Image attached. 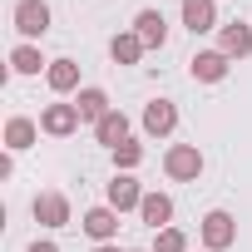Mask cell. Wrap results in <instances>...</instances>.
<instances>
[{
  "label": "cell",
  "instance_id": "6da1fadb",
  "mask_svg": "<svg viewBox=\"0 0 252 252\" xmlns=\"http://www.w3.org/2000/svg\"><path fill=\"white\" fill-rule=\"evenodd\" d=\"M198 237H203V247H208V252H227V247L237 242V218H232L227 208H213V213H203Z\"/></svg>",
  "mask_w": 252,
  "mask_h": 252
},
{
  "label": "cell",
  "instance_id": "7a4b0ae2",
  "mask_svg": "<svg viewBox=\"0 0 252 252\" xmlns=\"http://www.w3.org/2000/svg\"><path fill=\"white\" fill-rule=\"evenodd\" d=\"M163 173H168L173 183H198V178H203V149H198V144H173V149L163 154Z\"/></svg>",
  "mask_w": 252,
  "mask_h": 252
},
{
  "label": "cell",
  "instance_id": "3957f363",
  "mask_svg": "<svg viewBox=\"0 0 252 252\" xmlns=\"http://www.w3.org/2000/svg\"><path fill=\"white\" fill-rule=\"evenodd\" d=\"M104 198H109L114 213H139V203H144V183H139L134 173H114L109 188H104Z\"/></svg>",
  "mask_w": 252,
  "mask_h": 252
},
{
  "label": "cell",
  "instance_id": "277c9868",
  "mask_svg": "<svg viewBox=\"0 0 252 252\" xmlns=\"http://www.w3.org/2000/svg\"><path fill=\"white\" fill-rule=\"evenodd\" d=\"M10 20H15V30H20L25 40H40V35L50 30V5H45V0H15Z\"/></svg>",
  "mask_w": 252,
  "mask_h": 252
},
{
  "label": "cell",
  "instance_id": "5b68a950",
  "mask_svg": "<svg viewBox=\"0 0 252 252\" xmlns=\"http://www.w3.org/2000/svg\"><path fill=\"white\" fill-rule=\"evenodd\" d=\"M178 129V104L173 99H149L144 104V134L149 139H168Z\"/></svg>",
  "mask_w": 252,
  "mask_h": 252
},
{
  "label": "cell",
  "instance_id": "8992f818",
  "mask_svg": "<svg viewBox=\"0 0 252 252\" xmlns=\"http://www.w3.org/2000/svg\"><path fill=\"white\" fill-rule=\"evenodd\" d=\"M227 69H232V60H227L222 50H198V55L188 60V74H193L198 84H222Z\"/></svg>",
  "mask_w": 252,
  "mask_h": 252
},
{
  "label": "cell",
  "instance_id": "52a82bcc",
  "mask_svg": "<svg viewBox=\"0 0 252 252\" xmlns=\"http://www.w3.org/2000/svg\"><path fill=\"white\" fill-rule=\"evenodd\" d=\"M30 213H35V222L40 227H64L69 222V198L64 193H35V203H30Z\"/></svg>",
  "mask_w": 252,
  "mask_h": 252
},
{
  "label": "cell",
  "instance_id": "ba28073f",
  "mask_svg": "<svg viewBox=\"0 0 252 252\" xmlns=\"http://www.w3.org/2000/svg\"><path fill=\"white\" fill-rule=\"evenodd\" d=\"M79 124H84V119H79L74 104H45V114H40V129H45L50 139H69Z\"/></svg>",
  "mask_w": 252,
  "mask_h": 252
},
{
  "label": "cell",
  "instance_id": "9c48e42d",
  "mask_svg": "<svg viewBox=\"0 0 252 252\" xmlns=\"http://www.w3.org/2000/svg\"><path fill=\"white\" fill-rule=\"evenodd\" d=\"M218 50H222L227 60H247V55H252V25H242V20L218 25Z\"/></svg>",
  "mask_w": 252,
  "mask_h": 252
},
{
  "label": "cell",
  "instance_id": "30bf717a",
  "mask_svg": "<svg viewBox=\"0 0 252 252\" xmlns=\"http://www.w3.org/2000/svg\"><path fill=\"white\" fill-rule=\"evenodd\" d=\"M134 35L144 40V50H163V45H168V20H163V10H139V15H134Z\"/></svg>",
  "mask_w": 252,
  "mask_h": 252
},
{
  "label": "cell",
  "instance_id": "8fae6325",
  "mask_svg": "<svg viewBox=\"0 0 252 252\" xmlns=\"http://www.w3.org/2000/svg\"><path fill=\"white\" fill-rule=\"evenodd\" d=\"M79 227H84L94 242H114V237H119V213H114L109 203H99V208H89V213L79 218Z\"/></svg>",
  "mask_w": 252,
  "mask_h": 252
},
{
  "label": "cell",
  "instance_id": "7c38bea8",
  "mask_svg": "<svg viewBox=\"0 0 252 252\" xmlns=\"http://www.w3.org/2000/svg\"><path fill=\"white\" fill-rule=\"evenodd\" d=\"M94 139H99V144H104V149L114 154V149H119L124 139H129V114H124V109H109V114H104V119L94 124Z\"/></svg>",
  "mask_w": 252,
  "mask_h": 252
},
{
  "label": "cell",
  "instance_id": "4fadbf2b",
  "mask_svg": "<svg viewBox=\"0 0 252 252\" xmlns=\"http://www.w3.org/2000/svg\"><path fill=\"white\" fill-rule=\"evenodd\" d=\"M183 25H188L193 35L218 30V0H183Z\"/></svg>",
  "mask_w": 252,
  "mask_h": 252
},
{
  "label": "cell",
  "instance_id": "5bb4252c",
  "mask_svg": "<svg viewBox=\"0 0 252 252\" xmlns=\"http://www.w3.org/2000/svg\"><path fill=\"white\" fill-rule=\"evenodd\" d=\"M139 218H144L154 232H163V227L173 222V198H168V193H144V203H139Z\"/></svg>",
  "mask_w": 252,
  "mask_h": 252
},
{
  "label": "cell",
  "instance_id": "9a60e30c",
  "mask_svg": "<svg viewBox=\"0 0 252 252\" xmlns=\"http://www.w3.org/2000/svg\"><path fill=\"white\" fill-rule=\"evenodd\" d=\"M35 139H40V124H35V119L15 114V119L5 124V149H10V154H25V149H35Z\"/></svg>",
  "mask_w": 252,
  "mask_h": 252
},
{
  "label": "cell",
  "instance_id": "2e32d148",
  "mask_svg": "<svg viewBox=\"0 0 252 252\" xmlns=\"http://www.w3.org/2000/svg\"><path fill=\"white\" fill-rule=\"evenodd\" d=\"M45 84H50L55 94H74V89H79V64H74V60H50Z\"/></svg>",
  "mask_w": 252,
  "mask_h": 252
},
{
  "label": "cell",
  "instance_id": "e0dca14e",
  "mask_svg": "<svg viewBox=\"0 0 252 252\" xmlns=\"http://www.w3.org/2000/svg\"><path fill=\"white\" fill-rule=\"evenodd\" d=\"M74 109H79V119H84V124H99L114 104H109V94H104V89H94V84H89V89H79V94H74Z\"/></svg>",
  "mask_w": 252,
  "mask_h": 252
},
{
  "label": "cell",
  "instance_id": "ac0fdd59",
  "mask_svg": "<svg viewBox=\"0 0 252 252\" xmlns=\"http://www.w3.org/2000/svg\"><path fill=\"white\" fill-rule=\"evenodd\" d=\"M109 60H114V64H139V60H144V40H139L134 30L114 35V40H109Z\"/></svg>",
  "mask_w": 252,
  "mask_h": 252
},
{
  "label": "cell",
  "instance_id": "d6986e66",
  "mask_svg": "<svg viewBox=\"0 0 252 252\" xmlns=\"http://www.w3.org/2000/svg\"><path fill=\"white\" fill-rule=\"evenodd\" d=\"M10 69H15V74H40V69H50V60H45L35 45H15V50H10Z\"/></svg>",
  "mask_w": 252,
  "mask_h": 252
},
{
  "label": "cell",
  "instance_id": "ffe728a7",
  "mask_svg": "<svg viewBox=\"0 0 252 252\" xmlns=\"http://www.w3.org/2000/svg\"><path fill=\"white\" fill-rule=\"evenodd\" d=\"M114 163H119L124 173H134V168L144 163V144H139V139H124V144L114 149Z\"/></svg>",
  "mask_w": 252,
  "mask_h": 252
},
{
  "label": "cell",
  "instance_id": "44dd1931",
  "mask_svg": "<svg viewBox=\"0 0 252 252\" xmlns=\"http://www.w3.org/2000/svg\"><path fill=\"white\" fill-rule=\"evenodd\" d=\"M154 252H188L183 227H163V232H154Z\"/></svg>",
  "mask_w": 252,
  "mask_h": 252
},
{
  "label": "cell",
  "instance_id": "7402d4cb",
  "mask_svg": "<svg viewBox=\"0 0 252 252\" xmlns=\"http://www.w3.org/2000/svg\"><path fill=\"white\" fill-rule=\"evenodd\" d=\"M25 252H60V247H55V242H30Z\"/></svg>",
  "mask_w": 252,
  "mask_h": 252
},
{
  "label": "cell",
  "instance_id": "603a6c76",
  "mask_svg": "<svg viewBox=\"0 0 252 252\" xmlns=\"http://www.w3.org/2000/svg\"><path fill=\"white\" fill-rule=\"evenodd\" d=\"M94 252H124L119 242H94Z\"/></svg>",
  "mask_w": 252,
  "mask_h": 252
},
{
  "label": "cell",
  "instance_id": "cb8c5ba5",
  "mask_svg": "<svg viewBox=\"0 0 252 252\" xmlns=\"http://www.w3.org/2000/svg\"><path fill=\"white\" fill-rule=\"evenodd\" d=\"M129 252H154V247H129Z\"/></svg>",
  "mask_w": 252,
  "mask_h": 252
}]
</instances>
